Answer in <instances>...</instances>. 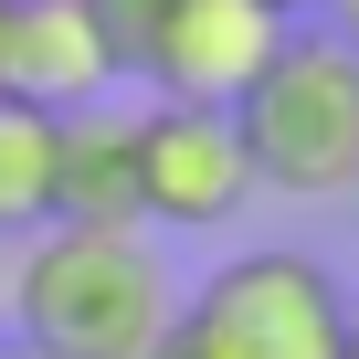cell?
<instances>
[{"label":"cell","mask_w":359,"mask_h":359,"mask_svg":"<svg viewBox=\"0 0 359 359\" xmlns=\"http://www.w3.org/2000/svg\"><path fill=\"white\" fill-rule=\"evenodd\" d=\"M317 32H338V43L359 53V0H317Z\"/></svg>","instance_id":"10"},{"label":"cell","mask_w":359,"mask_h":359,"mask_svg":"<svg viewBox=\"0 0 359 359\" xmlns=\"http://www.w3.org/2000/svg\"><path fill=\"white\" fill-rule=\"evenodd\" d=\"M0 11H11V0H0Z\"/></svg>","instance_id":"14"},{"label":"cell","mask_w":359,"mask_h":359,"mask_svg":"<svg viewBox=\"0 0 359 359\" xmlns=\"http://www.w3.org/2000/svg\"><path fill=\"white\" fill-rule=\"evenodd\" d=\"M0 95L32 106V116H85V106H116L127 74H116V43L85 0H11L0 11Z\"/></svg>","instance_id":"5"},{"label":"cell","mask_w":359,"mask_h":359,"mask_svg":"<svg viewBox=\"0 0 359 359\" xmlns=\"http://www.w3.org/2000/svg\"><path fill=\"white\" fill-rule=\"evenodd\" d=\"M296 22H275L264 0H180L169 11V32L148 43V64H137V95H180V106H233L264 64H275V43H285Z\"/></svg>","instance_id":"6"},{"label":"cell","mask_w":359,"mask_h":359,"mask_svg":"<svg viewBox=\"0 0 359 359\" xmlns=\"http://www.w3.org/2000/svg\"><path fill=\"white\" fill-rule=\"evenodd\" d=\"M264 11H275V22H317V0H264Z\"/></svg>","instance_id":"11"},{"label":"cell","mask_w":359,"mask_h":359,"mask_svg":"<svg viewBox=\"0 0 359 359\" xmlns=\"http://www.w3.org/2000/svg\"><path fill=\"white\" fill-rule=\"evenodd\" d=\"M338 359H359V296H348V327H338Z\"/></svg>","instance_id":"12"},{"label":"cell","mask_w":359,"mask_h":359,"mask_svg":"<svg viewBox=\"0 0 359 359\" xmlns=\"http://www.w3.org/2000/svg\"><path fill=\"white\" fill-rule=\"evenodd\" d=\"M53 222H137V116H53Z\"/></svg>","instance_id":"7"},{"label":"cell","mask_w":359,"mask_h":359,"mask_svg":"<svg viewBox=\"0 0 359 359\" xmlns=\"http://www.w3.org/2000/svg\"><path fill=\"white\" fill-rule=\"evenodd\" d=\"M348 285L306 243H233L212 275L180 285L158 359H338Z\"/></svg>","instance_id":"3"},{"label":"cell","mask_w":359,"mask_h":359,"mask_svg":"<svg viewBox=\"0 0 359 359\" xmlns=\"http://www.w3.org/2000/svg\"><path fill=\"white\" fill-rule=\"evenodd\" d=\"M85 11L106 22V43H116V74L137 85V64H148V43L169 32V11H180V0H85Z\"/></svg>","instance_id":"9"},{"label":"cell","mask_w":359,"mask_h":359,"mask_svg":"<svg viewBox=\"0 0 359 359\" xmlns=\"http://www.w3.org/2000/svg\"><path fill=\"white\" fill-rule=\"evenodd\" d=\"M348 212H359V180H348Z\"/></svg>","instance_id":"13"},{"label":"cell","mask_w":359,"mask_h":359,"mask_svg":"<svg viewBox=\"0 0 359 359\" xmlns=\"http://www.w3.org/2000/svg\"><path fill=\"white\" fill-rule=\"evenodd\" d=\"M243 158L264 201H348L359 180V53L317 22L275 43V64L233 95Z\"/></svg>","instance_id":"2"},{"label":"cell","mask_w":359,"mask_h":359,"mask_svg":"<svg viewBox=\"0 0 359 359\" xmlns=\"http://www.w3.org/2000/svg\"><path fill=\"white\" fill-rule=\"evenodd\" d=\"M11 359H158L180 264L137 222H43L11 243Z\"/></svg>","instance_id":"1"},{"label":"cell","mask_w":359,"mask_h":359,"mask_svg":"<svg viewBox=\"0 0 359 359\" xmlns=\"http://www.w3.org/2000/svg\"><path fill=\"white\" fill-rule=\"evenodd\" d=\"M53 222V116L0 95V243Z\"/></svg>","instance_id":"8"},{"label":"cell","mask_w":359,"mask_h":359,"mask_svg":"<svg viewBox=\"0 0 359 359\" xmlns=\"http://www.w3.org/2000/svg\"><path fill=\"white\" fill-rule=\"evenodd\" d=\"M127 116H137V233H158V243H201V233H233V222L264 201L233 106L148 95V106H127Z\"/></svg>","instance_id":"4"},{"label":"cell","mask_w":359,"mask_h":359,"mask_svg":"<svg viewBox=\"0 0 359 359\" xmlns=\"http://www.w3.org/2000/svg\"><path fill=\"white\" fill-rule=\"evenodd\" d=\"M0 359H11V348H0Z\"/></svg>","instance_id":"15"}]
</instances>
